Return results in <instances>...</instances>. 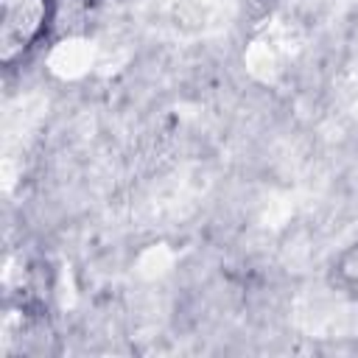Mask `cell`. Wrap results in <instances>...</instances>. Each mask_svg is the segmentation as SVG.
Masks as SVG:
<instances>
[{
  "label": "cell",
  "mask_w": 358,
  "mask_h": 358,
  "mask_svg": "<svg viewBox=\"0 0 358 358\" xmlns=\"http://www.w3.org/2000/svg\"><path fill=\"white\" fill-rule=\"evenodd\" d=\"M56 0H0V64L14 70L48 39Z\"/></svg>",
  "instance_id": "1"
},
{
  "label": "cell",
  "mask_w": 358,
  "mask_h": 358,
  "mask_svg": "<svg viewBox=\"0 0 358 358\" xmlns=\"http://www.w3.org/2000/svg\"><path fill=\"white\" fill-rule=\"evenodd\" d=\"M330 282H333L344 296L358 299V241L350 243V246L333 260Z\"/></svg>",
  "instance_id": "2"
}]
</instances>
